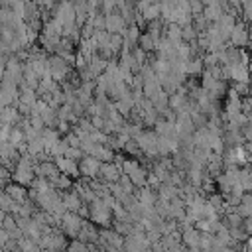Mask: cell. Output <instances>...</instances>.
<instances>
[{"label":"cell","instance_id":"obj_6","mask_svg":"<svg viewBox=\"0 0 252 252\" xmlns=\"http://www.w3.org/2000/svg\"><path fill=\"white\" fill-rule=\"evenodd\" d=\"M55 163H57V167H59L63 173H67V175H71V177H79V175H81V167H79L77 159H73V158L57 156V158H55Z\"/></svg>","mask_w":252,"mask_h":252},{"label":"cell","instance_id":"obj_17","mask_svg":"<svg viewBox=\"0 0 252 252\" xmlns=\"http://www.w3.org/2000/svg\"><path fill=\"white\" fill-rule=\"evenodd\" d=\"M43 140H45V152H49V150L59 142V134H57L55 130L47 128V130H43Z\"/></svg>","mask_w":252,"mask_h":252},{"label":"cell","instance_id":"obj_20","mask_svg":"<svg viewBox=\"0 0 252 252\" xmlns=\"http://www.w3.org/2000/svg\"><path fill=\"white\" fill-rule=\"evenodd\" d=\"M195 35H197V33H195V28H193L191 24H187V26L181 28V37H183V39H195Z\"/></svg>","mask_w":252,"mask_h":252},{"label":"cell","instance_id":"obj_1","mask_svg":"<svg viewBox=\"0 0 252 252\" xmlns=\"http://www.w3.org/2000/svg\"><path fill=\"white\" fill-rule=\"evenodd\" d=\"M33 169H35V167L32 165V158H30V156H24V158L18 159L16 169H14V173H12V179H14L16 183L30 185V183H33Z\"/></svg>","mask_w":252,"mask_h":252},{"label":"cell","instance_id":"obj_22","mask_svg":"<svg viewBox=\"0 0 252 252\" xmlns=\"http://www.w3.org/2000/svg\"><path fill=\"white\" fill-rule=\"evenodd\" d=\"M120 45H124V39L118 33H110V47H112V51H116Z\"/></svg>","mask_w":252,"mask_h":252},{"label":"cell","instance_id":"obj_8","mask_svg":"<svg viewBox=\"0 0 252 252\" xmlns=\"http://www.w3.org/2000/svg\"><path fill=\"white\" fill-rule=\"evenodd\" d=\"M122 173H124V171H122V167H120L118 163H102V167H100V175H102V179H104L106 183L118 181Z\"/></svg>","mask_w":252,"mask_h":252},{"label":"cell","instance_id":"obj_15","mask_svg":"<svg viewBox=\"0 0 252 252\" xmlns=\"http://www.w3.org/2000/svg\"><path fill=\"white\" fill-rule=\"evenodd\" d=\"M142 14H144V18H146L148 22H154V20H158V18L161 16V4L154 2V4H150L146 10H142Z\"/></svg>","mask_w":252,"mask_h":252},{"label":"cell","instance_id":"obj_12","mask_svg":"<svg viewBox=\"0 0 252 252\" xmlns=\"http://www.w3.org/2000/svg\"><path fill=\"white\" fill-rule=\"evenodd\" d=\"M6 193H8V195H12L18 203H24V201L28 199V191L24 189V185H22V183H16V181H14L12 185H6Z\"/></svg>","mask_w":252,"mask_h":252},{"label":"cell","instance_id":"obj_11","mask_svg":"<svg viewBox=\"0 0 252 252\" xmlns=\"http://www.w3.org/2000/svg\"><path fill=\"white\" fill-rule=\"evenodd\" d=\"M136 197L140 199V203H142L144 207H154V205H156V201H158V197L154 195V191H152L148 185L140 187V191L136 193Z\"/></svg>","mask_w":252,"mask_h":252},{"label":"cell","instance_id":"obj_16","mask_svg":"<svg viewBox=\"0 0 252 252\" xmlns=\"http://www.w3.org/2000/svg\"><path fill=\"white\" fill-rule=\"evenodd\" d=\"M18 118H20V114H18L16 108L4 106V110H2V124H16Z\"/></svg>","mask_w":252,"mask_h":252},{"label":"cell","instance_id":"obj_7","mask_svg":"<svg viewBox=\"0 0 252 252\" xmlns=\"http://www.w3.org/2000/svg\"><path fill=\"white\" fill-rule=\"evenodd\" d=\"M49 71L55 81H63V77L67 75V61L57 53L55 57L49 59Z\"/></svg>","mask_w":252,"mask_h":252},{"label":"cell","instance_id":"obj_24","mask_svg":"<svg viewBox=\"0 0 252 252\" xmlns=\"http://www.w3.org/2000/svg\"><path fill=\"white\" fill-rule=\"evenodd\" d=\"M248 67H250V71H252V57H250V63H248Z\"/></svg>","mask_w":252,"mask_h":252},{"label":"cell","instance_id":"obj_13","mask_svg":"<svg viewBox=\"0 0 252 252\" xmlns=\"http://www.w3.org/2000/svg\"><path fill=\"white\" fill-rule=\"evenodd\" d=\"M183 242H185L187 246H191V248H201V232L195 230L193 226H191V228H185V232H183Z\"/></svg>","mask_w":252,"mask_h":252},{"label":"cell","instance_id":"obj_23","mask_svg":"<svg viewBox=\"0 0 252 252\" xmlns=\"http://www.w3.org/2000/svg\"><path fill=\"white\" fill-rule=\"evenodd\" d=\"M98 4H102V0H89V8L93 10V6H98Z\"/></svg>","mask_w":252,"mask_h":252},{"label":"cell","instance_id":"obj_2","mask_svg":"<svg viewBox=\"0 0 252 252\" xmlns=\"http://www.w3.org/2000/svg\"><path fill=\"white\" fill-rule=\"evenodd\" d=\"M89 211H91V220H93V222H98V224H102V226H106V224H108L112 209L104 203V199H102V197L93 199V201H91V205H89Z\"/></svg>","mask_w":252,"mask_h":252},{"label":"cell","instance_id":"obj_21","mask_svg":"<svg viewBox=\"0 0 252 252\" xmlns=\"http://www.w3.org/2000/svg\"><path fill=\"white\" fill-rule=\"evenodd\" d=\"M67 248H69V250H73V252H75V250H89V248H91V244H87V242H83V238H79V240H73Z\"/></svg>","mask_w":252,"mask_h":252},{"label":"cell","instance_id":"obj_19","mask_svg":"<svg viewBox=\"0 0 252 252\" xmlns=\"http://www.w3.org/2000/svg\"><path fill=\"white\" fill-rule=\"evenodd\" d=\"M240 181H242V185H244V191H250V189H252V171L242 169V171H240Z\"/></svg>","mask_w":252,"mask_h":252},{"label":"cell","instance_id":"obj_4","mask_svg":"<svg viewBox=\"0 0 252 252\" xmlns=\"http://www.w3.org/2000/svg\"><path fill=\"white\" fill-rule=\"evenodd\" d=\"M55 20L63 26V32H65V30L73 28V24H75V20H77V10L73 8L71 2H63V4H59V8H57Z\"/></svg>","mask_w":252,"mask_h":252},{"label":"cell","instance_id":"obj_3","mask_svg":"<svg viewBox=\"0 0 252 252\" xmlns=\"http://www.w3.org/2000/svg\"><path fill=\"white\" fill-rule=\"evenodd\" d=\"M59 224H61V230H63L65 234L77 238L79 232H81V228H83V224H85V220L81 219L79 213H75V211H67V213L63 215V219L59 220Z\"/></svg>","mask_w":252,"mask_h":252},{"label":"cell","instance_id":"obj_18","mask_svg":"<svg viewBox=\"0 0 252 252\" xmlns=\"http://www.w3.org/2000/svg\"><path fill=\"white\" fill-rule=\"evenodd\" d=\"M140 45H142V49H146V51L156 49V39H154L150 33H144V35L140 37Z\"/></svg>","mask_w":252,"mask_h":252},{"label":"cell","instance_id":"obj_9","mask_svg":"<svg viewBox=\"0 0 252 252\" xmlns=\"http://www.w3.org/2000/svg\"><path fill=\"white\" fill-rule=\"evenodd\" d=\"M230 41H232L236 47L248 43V30H246L244 24H234V28H232V32H230Z\"/></svg>","mask_w":252,"mask_h":252},{"label":"cell","instance_id":"obj_5","mask_svg":"<svg viewBox=\"0 0 252 252\" xmlns=\"http://www.w3.org/2000/svg\"><path fill=\"white\" fill-rule=\"evenodd\" d=\"M79 167H81V173H83V175H87V177H96V175L100 173L102 163H100V159H98V158H94V156H89V154H87L85 158H81Z\"/></svg>","mask_w":252,"mask_h":252},{"label":"cell","instance_id":"obj_14","mask_svg":"<svg viewBox=\"0 0 252 252\" xmlns=\"http://www.w3.org/2000/svg\"><path fill=\"white\" fill-rule=\"evenodd\" d=\"M81 199H83V197H81L77 191H75V193H65V195H63V203H65V207H67L69 211H75V213H79V209L83 207V205H81Z\"/></svg>","mask_w":252,"mask_h":252},{"label":"cell","instance_id":"obj_10","mask_svg":"<svg viewBox=\"0 0 252 252\" xmlns=\"http://www.w3.org/2000/svg\"><path fill=\"white\" fill-rule=\"evenodd\" d=\"M124 24H126V20H124V16H120V14H108V16H106V30H108L110 33L122 32V30H124Z\"/></svg>","mask_w":252,"mask_h":252}]
</instances>
